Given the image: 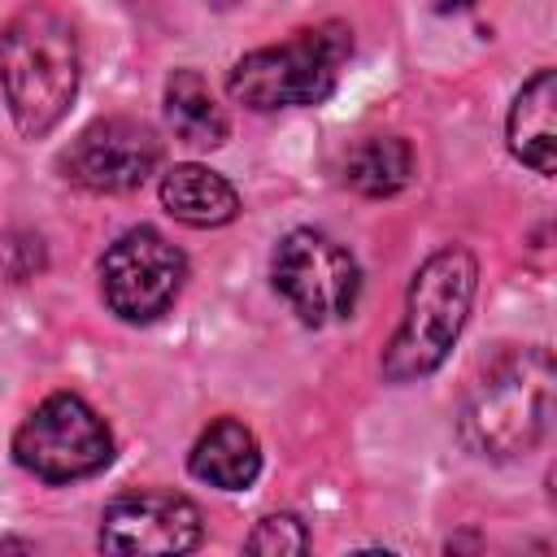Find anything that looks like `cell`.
I'll return each mask as SVG.
<instances>
[{
  "label": "cell",
  "instance_id": "6da1fadb",
  "mask_svg": "<svg viewBox=\"0 0 557 557\" xmlns=\"http://www.w3.org/2000/svg\"><path fill=\"white\" fill-rule=\"evenodd\" d=\"M0 87L26 139L48 135L78 96V35L52 4H26L0 30Z\"/></svg>",
  "mask_w": 557,
  "mask_h": 557
},
{
  "label": "cell",
  "instance_id": "7a4b0ae2",
  "mask_svg": "<svg viewBox=\"0 0 557 557\" xmlns=\"http://www.w3.org/2000/svg\"><path fill=\"white\" fill-rule=\"evenodd\" d=\"M553 422V352L509 348L500 352L466 392L457 413V435L470 453L509 461L531 453Z\"/></svg>",
  "mask_w": 557,
  "mask_h": 557
},
{
  "label": "cell",
  "instance_id": "3957f363",
  "mask_svg": "<svg viewBox=\"0 0 557 557\" xmlns=\"http://www.w3.org/2000/svg\"><path fill=\"white\" fill-rule=\"evenodd\" d=\"M479 287V261L466 248L431 252L405 296V318L383 352L387 383H413L444 366L448 348L457 344Z\"/></svg>",
  "mask_w": 557,
  "mask_h": 557
},
{
  "label": "cell",
  "instance_id": "277c9868",
  "mask_svg": "<svg viewBox=\"0 0 557 557\" xmlns=\"http://www.w3.org/2000/svg\"><path fill=\"white\" fill-rule=\"evenodd\" d=\"M348 57H352V30L344 22H322L313 30H296L283 44L239 57L226 87L252 113L309 109L335 91Z\"/></svg>",
  "mask_w": 557,
  "mask_h": 557
},
{
  "label": "cell",
  "instance_id": "5b68a950",
  "mask_svg": "<svg viewBox=\"0 0 557 557\" xmlns=\"http://www.w3.org/2000/svg\"><path fill=\"white\" fill-rule=\"evenodd\" d=\"M13 457L35 479L70 483V479H87L113 461V435H109L104 418L78 392H52L17 426Z\"/></svg>",
  "mask_w": 557,
  "mask_h": 557
},
{
  "label": "cell",
  "instance_id": "8992f818",
  "mask_svg": "<svg viewBox=\"0 0 557 557\" xmlns=\"http://www.w3.org/2000/svg\"><path fill=\"white\" fill-rule=\"evenodd\" d=\"M274 292L292 305V313L309 326L339 322L357 309L361 296V265L357 257L331 239L326 231H287L270 261Z\"/></svg>",
  "mask_w": 557,
  "mask_h": 557
},
{
  "label": "cell",
  "instance_id": "52a82bcc",
  "mask_svg": "<svg viewBox=\"0 0 557 557\" xmlns=\"http://www.w3.org/2000/svg\"><path fill=\"white\" fill-rule=\"evenodd\" d=\"M187 257L152 226L122 231L100 257V296L122 322L161 318L183 292Z\"/></svg>",
  "mask_w": 557,
  "mask_h": 557
},
{
  "label": "cell",
  "instance_id": "ba28073f",
  "mask_svg": "<svg viewBox=\"0 0 557 557\" xmlns=\"http://www.w3.org/2000/svg\"><path fill=\"white\" fill-rule=\"evenodd\" d=\"M157 165H161V139L139 117H100L61 157V174L96 196H126L144 187Z\"/></svg>",
  "mask_w": 557,
  "mask_h": 557
},
{
  "label": "cell",
  "instance_id": "9c48e42d",
  "mask_svg": "<svg viewBox=\"0 0 557 557\" xmlns=\"http://www.w3.org/2000/svg\"><path fill=\"white\" fill-rule=\"evenodd\" d=\"M205 535L196 500L183 492H122L104 505L100 548L104 553H191Z\"/></svg>",
  "mask_w": 557,
  "mask_h": 557
},
{
  "label": "cell",
  "instance_id": "30bf717a",
  "mask_svg": "<svg viewBox=\"0 0 557 557\" xmlns=\"http://www.w3.org/2000/svg\"><path fill=\"white\" fill-rule=\"evenodd\" d=\"M505 135H509V152L527 170H535L544 178L557 170V74L553 70H535L522 83V91L509 109Z\"/></svg>",
  "mask_w": 557,
  "mask_h": 557
},
{
  "label": "cell",
  "instance_id": "8fae6325",
  "mask_svg": "<svg viewBox=\"0 0 557 557\" xmlns=\"http://www.w3.org/2000/svg\"><path fill=\"white\" fill-rule=\"evenodd\" d=\"M187 466L200 483L222 487V492H239L261 474V444L239 418H218L191 444Z\"/></svg>",
  "mask_w": 557,
  "mask_h": 557
},
{
  "label": "cell",
  "instance_id": "7c38bea8",
  "mask_svg": "<svg viewBox=\"0 0 557 557\" xmlns=\"http://www.w3.org/2000/svg\"><path fill=\"white\" fill-rule=\"evenodd\" d=\"M161 205H165L170 218H178L187 226H200V231L205 226H226L239 213L235 187L218 170L196 165V161L174 165V170L161 174Z\"/></svg>",
  "mask_w": 557,
  "mask_h": 557
},
{
  "label": "cell",
  "instance_id": "4fadbf2b",
  "mask_svg": "<svg viewBox=\"0 0 557 557\" xmlns=\"http://www.w3.org/2000/svg\"><path fill=\"white\" fill-rule=\"evenodd\" d=\"M165 122L187 148H222L231 135V117L218 104L213 87L196 70H174L165 83Z\"/></svg>",
  "mask_w": 557,
  "mask_h": 557
},
{
  "label": "cell",
  "instance_id": "5bb4252c",
  "mask_svg": "<svg viewBox=\"0 0 557 557\" xmlns=\"http://www.w3.org/2000/svg\"><path fill=\"white\" fill-rule=\"evenodd\" d=\"M413 178V148L400 135H370L344 161V183L370 200L396 196Z\"/></svg>",
  "mask_w": 557,
  "mask_h": 557
},
{
  "label": "cell",
  "instance_id": "9a60e30c",
  "mask_svg": "<svg viewBox=\"0 0 557 557\" xmlns=\"http://www.w3.org/2000/svg\"><path fill=\"white\" fill-rule=\"evenodd\" d=\"M248 553H270V557H283V553H305L309 548V531L296 513H270L261 518L248 540H244Z\"/></svg>",
  "mask_w": 557,
  "mask_h": 557
},
{
  "label": "cell",
  "instance_id": "2e32d148",
  "mask_svg": "<svg viewBox=\"0 0 557 557\" xmlns=\"http://www.w3.org/2000/svg\"><path fill=\"white\" fill-rule=\"evenodd\" d=\"M35 270H44V244L39 235H4L0 239V274L22 283Z\"/></svg>",
  "mask_w": 557,
  "mask_h": 557
},
{
  "label": "cell",
  "instance_id": "e0dca14e",
  "mask_svg": "<svg viewBox=\"0 0 557 557\" xmlns=\"http://www.w3.org/2000/svg\"><path fill=\"white\" fill-rule=\"evenodd\" d=\"M466 4H474V0H435L440 13H457V9H466Z\"/></svg>",
  "mask_w": 557,
  "mask_h": 557
},
{
  "label": "cell",
  "instance_id": "ac0fdd59",
  "mask_svg": "<svg viewBox=\"0 0 557 557\" xmlns=\"http://www.w3.org/2000/svg\"><path fill=\"white\" fill-rule=\"evenodd\" d=\"M0 548H17V553H30V544H26V540H0Z\"/></svg>",
  "mask_w": 557,
  "mask_h": 557
}]
</instances>
